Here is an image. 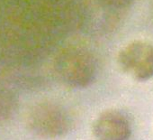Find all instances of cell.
Returning <instances> with one entry per match:
<instances>
[{
    "mask_svg": "<svg viewBox=\"0 0 153 140\" xmlns=\"http://www.w3.org/2000/svg\"><path fill=\"white\" fill-rule=\"evenodd\" d=\"M56 71L65 85L73 89H84L95 82L97 66L95 57L88 50L70 47L59 55Z\"/></svg>",
    "mask_w": 153,
    "mask_h": 140,
    "instance_id": "1",
    "label": "cell"
},
{
    "mask_svg": "<svg viewBox=\"0 0 153 140\" xmlns=\"http://www.w3.org/2000/svg\"><path fill=\"white\" fill-rule=\"evenodd\" d=\"M31 122L35 133L46 138L59 137L72 127L68 111L63 106L51 102L37 106L33 111Z\"/></svg>",
    "mask_w": 153,
    "mask_h": 140,
    "instance_id": "2",
    "label": "cell"
},
{
    "mask_svg": "<svg viewBox=\"0 0 153 140\" xmlns=\"http://www.w3.org/2000/svg\"><path fill=\"white\" fill-rule=\"evenodd\" d=\"M120 68L138 82L153 78V46L144 42H133L121 50L118 55Z\"/></svg>",
    "mask_w": 153,
    "mask_h": 140,
    "instance_id": "3",
    "label": "cell"
},
{
    "mask_svg": "<svg viewBox=\"0 0 153 140\" xmlns=\"http://www.w3.org/2000/svg\"><path fill=\"white\" fill-rule=\"evenodd\" d=\"M92 129L97 140H130L132 130L128 115L119 109L100 113Z\"/></svg>",
    "mask_w": 153,
    "mask_h": 140,
    "instance_id": "4",
    "label": "cell"
},
{
    "mask_svg": "<svg viewBox=\"0 0 153 140\" xmlns=\"http://www.w3.org/2000/svg\"><path fill=\"white\" fill-rule=\"evenodd\" d=\"M105 6L111 8H124L131 5L132 0H100Z\"/></svg>",
    "mask_w": 153,
    "mask_h": 140,
    "instance_id": "5",
    "label": "cell"
}]
</instances>
